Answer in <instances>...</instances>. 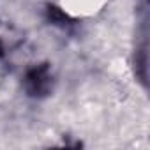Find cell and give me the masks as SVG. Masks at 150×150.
I'll return each mask as SVG.
<instances>
[{
	"label": "cell",
	"instance_id": "1",
	"mask_svg": "<svg viewBox=\"0 0 150 150\" xmlns=\"http://www.w3.org/2000/svg\"><path fill=\"white\" fill-rule=\"evenodd\" d=\"M46 71L44 69H34L27 76V85L32 94H39L46 88Z\"/></svg>",
	"mask_w": 150,
	"mask_h": 150
}]
</instances>
